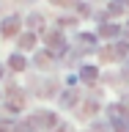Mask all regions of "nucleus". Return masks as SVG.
I'll use <instances>...</instances> for the list:
<instances>
[{
	"mask_svg": "<svg viewBox=\"0 0 129 132\" xmlns=\"http://www.w3.org/2000/svg\"><path fill=\"white\" fill-rule=\"evenodd\" d=\"M16 28H19V22H16V19H6V22H3V28H0V30L6 33V36H11V33L16 30Z\"/></svg>",
	"mask_w": 129,
	"mask_h": 132,
	"instance_id": "obj_1",
	"label": "nucleus"
},
{
	"mask_svg": "<svg viewBox=\"0 0 129 132\" xmlns=\"http://www.w3.org/2000/svg\"><path fill=\"white\" fill-rule=\"evenodd\" d=\"M82 77H85V80H93L96 72H93V69H82Z\"/></svg>",
	"mask_w": 129,
	"mask_h": 132,
	"instance_id": "obj_3",
	"label": "nucleus"
},
{
	"mask_svg": "<svg viewBox=\"0 0 129 132\" xmlns=\"http://www.w3.org/2000/svg\"><path fill=\"white\" fill-rule=\"evenodd\" d=\"M0 74H3V69H0Z\"/></svg>",
	"mask_w": 129,
	"mask_h": 132,
	"instance_id": "obj_4",
	"label": "nucleus"
},
{
	"mask_svg": "<svg viewBox=\"0 0 129 132\" xmlns=\"http://www.w3.org/2000/svg\"><path fill=\"white\" fill-rule=\"evenodd\" d=\"M11 66H14V69H25V61L19 55H14V58H11Z\"/></svg>",
	"mask_w": 129,
	"mask_h": 132,
	"instance_id": "obj_2",
	"label": "nucleus"
}]
</instances>
